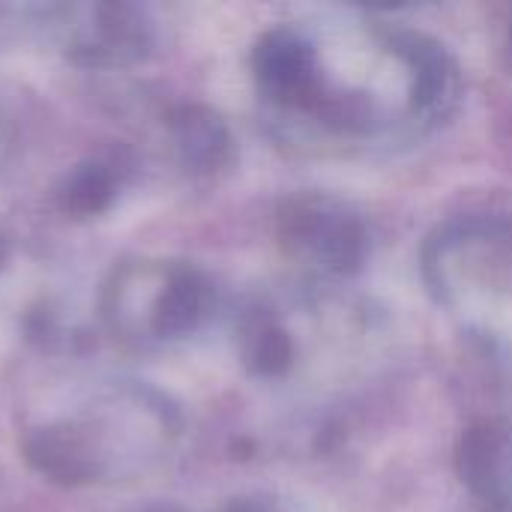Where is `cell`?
Segmentation results:
<instances>
[{
	"instance_id": "obj_1",
	"label": "cell",
	"mask_w": 512,
	"mask_h": 512,
	"mask_svg": "<svg viewBox=\"0 0 512 512\" xmlns=\"http://www.w3.org/2000/svg\"><path fill=\"white\" fill-rule=\"evenodd\" d=\"M309 30V66L279 120L342 150L393 147L438 129L462 99V69L432 36L384 21Z\"/></svg>"
},
{
	"instance_id": "obj_2",
	"label": "cell",
	"mask_w": 512,
	"mask_h": 512,
	"mask_svg": "<svg viewBox=\"0 0 512 512\" xmlns=\"http://www.w3.org/2000/svg\"><path fill=\"white\" fill-rule=\"evenodd\" d=\"M423 279L450 315L486 336H512V219L468 216L423 246Z\"/></svg>"
},
{
	"instance_id": "obj_3",
	"label": "cell",
	"mask_w": 512,
	"mask_h": 512,
	"mask_svg": "<svg viewBox=\"0 0 512 512\" xmlns=\"http://www.w3.org/2000/svg\"><path fill=\"white\" fill-rule=\"evenodd\" d=\"M282 252L312 279L342 282L357 276L372 255L366 216L333 192H294L276 210Z\"/></svg>"
},
{
	"instance_id": "obj_4",
	"label": "cell",
	"mask_w": 512,
	"mask_h": 512,
	"mask_svg": "<svg viewBox=\"0 0 512 512\" xmlns=\"http://www.w3.org/2000/svg\"><path fill=\"white\" fill-rule=\"evenodd\" d=\"M456 474L486 507L512 504V423L477 420L456 444Z\"/></svg>"
},
{
	"instance_id": "obj_5",
	"label": "cell",
	"mask_w": 512,
	"mask_h": 512,
	"mask_svg": "<svg viewBox=\"0 0 512 512\" xmlns=\"http://www.w3.org/2000/svg\"><path fill=\"white\" fill-rule=\"evenodd\" d=\"M237 339L243 366L258 381H285L300 366V336L294 333L291 321L267 303H258L243 312Z\"/></svg>"
},
{
	"instance_id": "obj_6",
	"label": "cell",
	"mask_w": 512,
	"mask_h": 512,
	"mask_svg": "<svg viewBox=\"0 0 512 512\" xmlns=\"http://www.w3.org/2000/svg\"><path fill=\"white\" fill-rule=\"evenodd\" d=\"M213 309V285L195 267H168L150 312V330L159 339H177L198 330Z\"/></svg>"
},
{
	"instance_id": "obj_7",
	"label": "cell",
	"mask_w": 512,
	"mask_h": 512,
	"mask_svg": "<svg viewBox=\"0 0 512 512\" xmlns=\"http://www.w3.org/2000/svg\"><path fill=\"white\" fill-rule=\"evenodd\" d=\"M171 141L180 162L195 174H213L231 162L234 138L225 120L204 105H183L171 117Z\"/></svg>"
},
{
	"instance_id": "obj_8",
	"label": "cell",
	"mask_w": 512,
	"mask_h": 512,
	"mask_svg": "<svg viewBox=\"0 0 512 512\" xmlns=\"http://www.w3.org/2000/svg\"><path fill=\"white\" fill-rule=\"evenodd\" d=\"M114 192H117L114 171L102 162H84L72 174H66L60 186V201L66 210L78 216H93L114 201Z\"/></svg>"
},
{
	"instance_id": "obj_9",
	"label": "cell",
	"mask_w": 512,
	"mask_h": 512,
	"mask_svg": "<svg viewBox=\"0 0 512 512\" xmlns=\"http://www.w3.org/2000/svg\"><path fill=\"white\" fill-rule=\"evenodd\" d=\"M222 512H288V507L273 495H243L234 498Z\"/></svg>"
},
{
	"instance_id": "obj_10",
	"label": "cell",
	"mask_w": 512,
	"mask_h": 512,
	"mask_svg": "<svg viewBox=\"0 0 512 512\" xmlns=\"http://www.w3.org/2000/svg\"><path fill=\"white\" fill-rule=\"evenodd\" d=\"M486 512H512V504H501V507H486Z\"/></svg>"
},
{
	"instance_id": "obj_11",
	"label": "cell",
	"mask_w": 512,
	"mask_h": 512,
	"mask_svg": "<svg viewBox=\"0 0 512 512\" xmlns=\"http://www.w3.org/2000/svg\"><path fill=\"white\" fill-rule=\"evenodd\" d=\"M6 261V246H3V240H0V264Z\"/></svg>"
}]
</instances>
